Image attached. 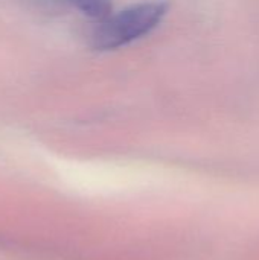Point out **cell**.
Here are the masks:
<instances>
[{"instance_id": "1", "label": "cell", "mask_w": 259, "mask_h": 260, "mask_svg": "<svg viewBox=\"0 0 259 260\" xmlns=\"http://www.w3.org/2000/svg\"><path fill=\"white\" fill-rule=\"evenodd\" d=\"M168 14L165 2H143L128 6L119 12H111L98 21L92 32V47L101 52L124 47L150 32H153Z\"/></svg>"}, {"instance_id": "2", "label": "cell", "mask_w": 259, "mask_h": 260, "mask_svg": "<svg viewBox=\"0 0 259 260\" xmlns=\"http://www.w3.org/2000/svg\"><path fill=\"white\" fill-rule=\"evenodd\" d=\"M75 9H78L85 17L101 21L113 12L111 0H60Z\"/></svg>"}]
</instances>
